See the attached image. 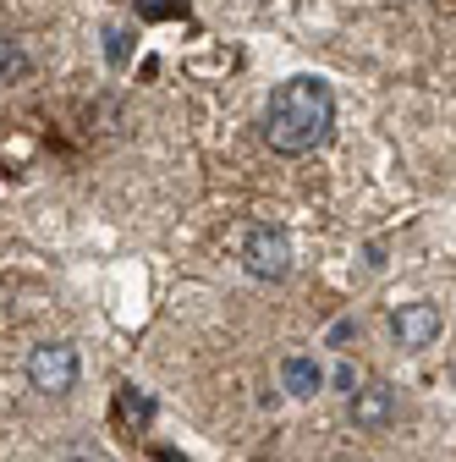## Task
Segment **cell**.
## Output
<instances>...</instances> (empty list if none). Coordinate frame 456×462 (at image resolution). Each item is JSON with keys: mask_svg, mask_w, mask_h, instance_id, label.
Masks as SVG:
<instances>
[{"mask_svg": "<svg viewBox=\"0 0 456 462\" xmlns=\"http://www.w3.org/2000/svg\"><path fill=\"white\" fill-rule=\"evenodd\" d=\"M335 133V94L324 78H287L264 105V143L275 154H314Z\"/></svg>", "mask_w": 456, "mask_h": 462, "instance_id": "cell-1", "label": "cell"}, {"mask_svg": "<svg viewBox=\"0 0 456 462\" xmlns=\"http://www.w3.org/2000/svg\"><path fill=\"white\" fill-rule=\"evenodd\" d=\"M83 374V358L72 341H39L28 353V385L44 391V396H67Z\"/></svg>", "mask_w": 456, "mask_h": 462, "instance_id": "cell-2", "label": "cell"}, {"mask_svg": "<svg viewBox=\"0 0 456 462\" xmlns=\"http://www.w3.org/2000/svg\"><path fill=\"white\" fill-rule=\"evenodd\" d=\"M242 264H248L253 281H287V275H292V237H287L280 226H269V220L248 226V237H242Z\"/></svg>", "mask_w": 456, "mask_h": 462, "instance_id": "cell-3", "label": "cell"}, {"mask_svg": "<svg viewBox=\"0 0 456 462\" xmlns=\"http://www.w3.org/2000/svg\"><path fill=\"white\" fill-rule=\"evenodd\" d=\"M390 330H396V341H402L407 353H424V346H434V341H440L445 314H440V303L413 298V303H402V309L390 314Z\"/></svg>", "mask_w": 456, "mask_h": 462, "instance_id": "cell-4", "label": "cell"}, {"mask_svg": "<svg viewBox=\"0 0 456 462\" xmlns=\"http://www.w3.org/2000/svg\"><path fill=\"white\" fill-rule=\"evenodd\" d=\"M347 413H352V424H358V430L379 435V430H390V424H396V391H390V385H379V380H374V385H358Z\"/></svg>", "mask_w": 456, "mask_h": 462, "instance_id": "cell-5", "label": "cell"}, {"mask_svg": "<svg viewBox=\"0 0 456 462\" xmlns=\"http://www.w3.org/2000/svg\"><path fill=\"white\" fill-rule=\"evenodd\" d=\"M280 391L297 396V402H308V396H319V391H324V369H319L314 358H303V353L280 358Z\"/></svg>", "mask_w": 456, "mask_h": 462, "instance_id": "cell-6", "label": "cell"}, {"mask_svg": "<svg viewBox=\"0 0 456 462\" xmlns=\"http://www.w3.org/2000/svg\"><path fill=\"white\" fill-rule=\"evenodd\" d=\"M28 78V55L12 44V39H0V88L6 83H23Z\"/></svg>", "mask_w": 456, "mask_h": 462, "instance_id": "cell-7", "label": "cell"}, {"mask_svg": "<svg viewBox=\"0 0 456 462\" xmlns=\"http://www.w3.org/2000/svg\"><path fill=\"white\" fill-rule=\"evenodd\" d=\"M330 380H335V391H347V396L358 391V369H352V364H341V369H335Z\"/></svg>", "mask_w": 456, "mask_h": 462, "instance_id": "cell-8", "label": "cell"}]
</instances>
